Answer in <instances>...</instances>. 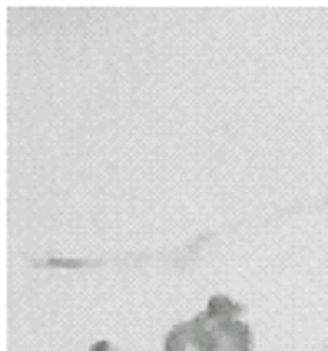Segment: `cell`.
<instances>
[{
	"mask_svg": "<svg viewBox=\"0 0 328 351\" xmlns=\"http://www.w3.org/2000/svg\"><path fill=\"white\" fill-rule=\"evenodd\" d=\"M206 318H213V322H226V318H246V305L239 302V298H232V295H209V302H206V308H202Z\"/></svg>",
	"mask_w": 328,
	"mask_h": 351,
	"instance_id": "obj_3",
	"label": "cell"
},
{
	"mask_svg": "<svg viewBox=\"0 0 328 351\" xmlns=\"http://www.w3.org/2000/svg\"><path fill=\"white\" fill-rule=\"evenodd\" d=\"M90 351H126V348H119V345H113V341L99 338V341H93V345H90Z\"/></svg>",
	"mask_w": 328,
	"mask_h": 351,
	"instance_id": "obj_4",
	"label": "cell"
},
{
	"mask_svg": "<svg viewBox=\"0 0 328 351\" xmlns=\"http://www.w3.org/2000/svg\"><path fill=\"white\" fill-rule=\"evenodd\" d=\"M202 318H206V315H202ZM206 322H209V328H213L215 351H252L255 348V332H252V325L246 318H226V322L206 318Z\"/></svg>",
	"mask_w": 328,
	"mask_h": 351,
	"instance_id": "obj_2",
	"label": "cell"
},
{
	"mask_svg": "<svg viewBox=\"0 0 328 351\" xmlns=\"http://www.w3.org/2000/svg\"><path fill=\"white\" fill-rule=\"evenodd\" d=\"M163 351H215L209 322L202 315L176 322L173 328L163 335Z\"/></svg>",
	"mask_w": 328,
	"mask_h": 351,
	"instance_id": "obj_1",
	"label": "cell"
}]
</instances>
